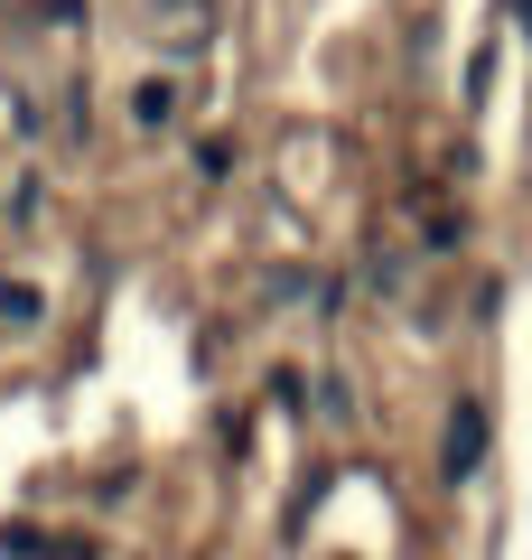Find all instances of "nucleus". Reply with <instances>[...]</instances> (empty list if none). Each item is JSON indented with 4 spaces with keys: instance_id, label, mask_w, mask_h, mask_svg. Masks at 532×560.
I'll return each mask as SVG.
<instances>
[{
    "instance_id": "5",
    "label": "nucleus",
    "mask_w": 532,
    "mask_h": 560,
    "mask_svg": "<svg viewBox=\"0 0 532 560\" xmlns=\"http://www.w3.org/2000/svg\"><path fill=\"white\" fill-rule=\"evenodd\" d=\"M197 168H206V178H224V168H234V140L206 131V140H197Z\"/></svg>"
},
{
    "instance_id": "4",
    "label": "nucleus",
    "mask_w": 532,
    "mask_h": 560,
    "mask_svg": "<svg viewBox=\"0 0 532 560\" xmlns=\"http://www.w3.org/2000/svg\"><path fill=\"white\" fill-rule=\"evenodd\" d=\"M38 280H0V318H10V327H28V318H38Z\"/></svg>"
},
{
    "instance_id": "3",
    "label": "nucleus",
    "mask_w": 532,
    "mask_h": 560,
    "mask_svg": "<svg viewBox=\"0 0 532 560\" xmlns=\"http://www.w3.org/2000/svg\"><path fill=\"white\" fill-rule=\"evenodd\" d=\"M177 113H187V84H177V75H150V84L131 94V121H140V131H169Z\"/></svg>"
},
{
    "instance_id": "2",
    "label": "nucleus",
    "mask_w": 532,
    "mask_h": 560,
    "mask_svg": "<svg viewBox=\"0 0 532 560\" xmlns=\"http://www.w3.org/2000/svg\"><path fill=\"white\" fill-rule=\"evenodd\" d=\"M150 28L169 47H197V38H216V0H150Z\"/></svg>"
},
{
    "instance_id": "1",
    "label": "nucleus",
    "mask_w": 532,
    "mask_h": 560,
    "mask_svg": "<svg viewBox=\"0 0 532 560\" xmlns=\"http://www.w3.org/2000/svg\"><path fill=\"white\" fill-rule=\"evenodd\" d=\"M439 467H449V477H476V467H486V401H458V411H449V430H439Z\"/></svg>"
}]
</instances>
